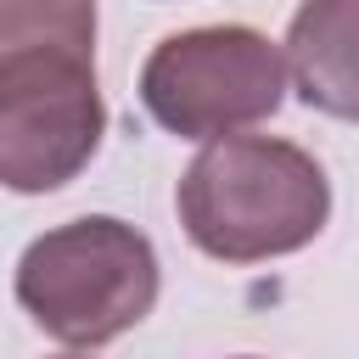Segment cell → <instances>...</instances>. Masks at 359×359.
<instances>
[{
  "mask_svg": "<svg viewBox=\"0 0 359 359\" xmlns=\"http://www.w3.org/2000/svg\"><path fill=\"white\" fill-rule=\"evenodd\" d=\"M241 359H247V353H241Z\"/></svg>",
  "mask_w": 359,
  "mask_h": 359,
  "instance_id": "8",
  "label": "cell"
},
{
  "mask_svg": "<svg viewBox=\"0 0 359 359\" xmlns=\"http://www.w3.org/2000/svg\"><path fill=\"white\" fill-rule=\"evenodd\" d=\"M107 135L95 56L34 50L0 67V185L17 196L62 191L90 168Z\"/></svg>",
  "mask_w": 359,
  "mask_h": 359,
  "instance_id": "4",
  "label": "cell"
},
{
  "mask_svg": "<svg viewBox=\"0 0 359 359\" xmlns=\"http://www.w3.org/2000/svg\"><path fill=\"white\" fill-rule=\"evenodd\" d=\"M56 359H84V353H56Z\"/></svg>",
  "mask_w": 359,
  "mask_h": 359,
  "instance_id": "7",
  "label": "cell"
},
{
  "mask_svg": "<svg viewBox=\"0 0 359 359\" xmlns=\"http://www.w3.org/2000/svg\"><path fill=\"white\" fill-rule=\"evenodd\" d=\"M11 292L45 337L67 348H107L157 309L163 269L157 247L135 224L84 213L22 247Z\"/></svg>",
  "mask_w": 359,
  "mask_h": 359,
  "instance_id": "2",
  "label": "cell"
},
{
  "mask_svg": "<svg viewBox=\"0 0 359 359\" xmlns=\"http://www.w3.org/2000/svg\"><path fill=\"white\" fill-rule=\"evenodd\" d=\"M34 50L95 56V0H0V67Z\"/></svg>",
  "mask_w": 359,
  "mask_h": 359,
  "instance_id": "6",
  "label": "cell"
},
{
  "mask_svg": "<svg viewBox=\"0 0 359 359\" xmlns=\"http://www.w3.org/2000/svg\"><path fill=\"white\" fill-rule=\"evenodd\" d=\"M297 95L342 123H359V0H303L286 28Z\"/></svg>",
  "mask_w": 359,
  "mask_h": 359,
  "instance_id": "5",
  "label": "cell"
},
{
  "mask_svg": "<svg viewBox=\"0 0 359 359\" xmlns=\"http://www.w3.org/2000/svg\"><path fill=\"white\" fill-rule=\"evenodd\" d=\"M196 252L219 264H264L309 247L331 219L325 168L280 135L208 140L174 191Z\"/></svg>",
  "mask_w": 359,
  "mask_h": 359,
  "instance_id": "1",
  "label": "cell"
},
{
  "mask_svg": "<svg viewBox=\"0 0 359 359\" xmlns=\"http://www.w3.org/2000/svg\"><path fill=\"white\" fill-rule=\"evenodd\" d=\"M286 79V50L269 34L247 22H213L151 45L140 67V107L180 140H224L275 118Z\"/></svg>",
  "mask_w": 359,
  "mask_h": 359,
  "instance_id": "3",
  "label": "cell"
}]
</instances>
